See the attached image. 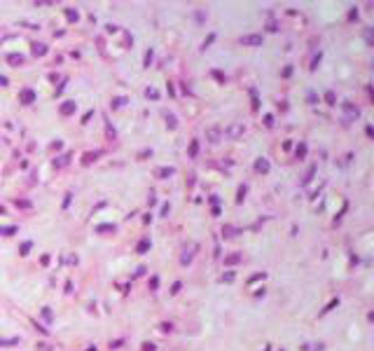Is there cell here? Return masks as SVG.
<instances>
[{"label":"cell","instance_id":"cell-4","mask_svg":"<svg viewBox=\"0 0 374 351\" xmlns=\"http://www.w3.org/2000/svg\"><path fill=\"white\" fill-rule=\"evenodd\" d=\"M21 98H24V101H26V103H28V101H33V91H28V89H26V91H24V94H21Z\"/></svg>","mask_w":374,"mask_h":351},{"label":"cell","instance_id":"cell-1","mask_svg":"<svg viewBox=\"0 0 374 351\" xmlns=\"http://www.w3.org/2000/svg\"><path fill=\"white\" fill-rule=\"evenodd\" d=\"M241 42L243 44H262V38L260 35H246V38H241Z\"/></svg>","mask_w":374,"mask_h":351},{"label":"cell","instance_id":"cell-2","mask_svg":"<svg viewBox=\"0 0 374 351\" xmlns=\"http://www.w3.org/2000/svg\"><path fill=\"white\" fill-rule=\"evenodd\" d=\"M239 133H243V126H241V124H234L232 129H229V136H234V138H236Z\"/></svg>","mask_w":374,"mask_h":351},{"label":"cell","instance_id":"cell-3","mask_svg":"<svg viewBox=\"0 0 374 351\" xmlns=\"http://www.w3.org/2000/svg\"><path fill=\"white\" fill-rule=\"evenodd\" d=\"M73 110H75V103H73V101H68V103H66V105H63V108H61V113H63V115L73 113Z\"/></svg>","mask_w":374,"mask_h":351},{"label":"cell","instance_id":"cell-6","mask_svg":"<svg viewBox=\"0 0 374 351\" xmlns=\"http://www.w3.org/2000/svg\"><path fill=\"white\" fill-rule=\"evenodd\" d=\"M171 173H173V169H161L159 171V176H171Z\"/></svg>","mask_w":374,"mask_h":351},{"label":"cell","instance_id":"cell-5","mask_svg":"<svg viewBox=\"0 0 374 351\" xmlns=\"http://www.w3.org/2000/svg\"><path fill=\"white\" fill-rule=\"evenodd\" d=\"M267 169H269L267 162H257V171H267Z\"/></svg>","mask_w":374,"mask_h":351}]
</instances>
